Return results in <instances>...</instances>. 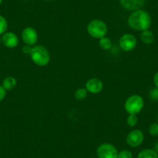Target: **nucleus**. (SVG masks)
<instances>
[{"instance_id": "obj_1", "label": "nucleus", "mask_w": 158, "mask_h": 158, "mask_svg": "<svg viewBox=\"0 0 158 158\" xmlns=\"http://www.w3.org/2000/svg\"><path fill=\"white\" fill-rule=\"evenodd\" d=\"M151 22L150 13L143 10L133 11L127 19V23L130 28L140 32L149 30L151 26Z\"/></svg>"}, {"instance_id": "obj_2", "label": "nucleus", "mask_w": 158, "mask_h": 158, "mask_svg": "<svg viewBox=\"0 0 158 158\" xmlns=\"http://www.w3.org/2000/svg\"><path fill=\"white\" fill-rule=\"evenodd\" d=\"M30 57L35 64L44 67L50 63L51 54L49 51L42 45H35L32 48Z\"/></svg>"}, {"instance_id": "obj_3", "label": "nucleus", "mask_w": 158, "mask_h": 158, "mask_svg": "<svg viewBox=\"0 0 158 158\" xmlns=\"http://www.w3.org/2000/svg\"><path fill=\"white\" fill-rule=\"evenodd\" d=\"M87 31L92 37L99 40L106 36L108 33V27L104 21L95 19L89 23Z\"/></svg>"}, {"instance_id": "obj_4", "label": "nucleus", "mask_w": 158, "mask_h": 158, "mask_svg": "<svg viewBox=\"0 0 158 158\" xmlns=\"http://www.w3.org/2000/svg\"><path fill=\"white\" fill-rule=\"evenodd\" d=\"M144 106V100L139 95H132L126 100L124 108L128 114L137 115L142 111Z\"/></svg>"}, {"instance_id": "obj_5", "label": "nucleus", "mask_w": 158, "mask_h": 158, "mask_svg": "<svg viewBox=\"0 0 158 158\" xmlns=\"http://www.w3.org/2000/svg\"><path fill=\"white\" fill-rule=\"evenodd\" d=\"M118 153L116 147L109 143L100 144L96 150L98 158H117Z\"/></svg>"}, {"instance_id": "obj_6", "label": "nucleus", "mask_w": 158, "mask_h": 158, "mask_svg": "<svg viewBox=\"0 0 158 158\" xmlns=\"http://www.w3.org/2000/svg\"><path fill=\"white\" fill-rule=\"evenodd\" d=\"M119 48L126 52L133 51L137 45V40L136 36L132 33H125L118 40Z\"/></svg>"}, {"instance_id": "obj_7", "label": "nucleus", "mask_w": 158, "mask_h": 158, "mask_svg": "<svg viewBox=\"0 0 158 158\" xmlns=\"http://www.w3.org/2000/svg\"><path fill=\"white\" fill-rule=\"evenodd\" d=\"M21 38L26 45L33 47L38 41L37 31L33 27H27L23 30L21 33Z\"/></svg>"}, {"instance_id": "obj_8", "label": "nucleus", "mask_w": 158, "mask_h": 158, "mask_svg": "<svg viewBox=\"0 0 158 158\" xmlns=\"http://www.w3.org/2000/svg\"><path fill=\"white\" fill-rule=\"evenodd\" d=\"M144 140V135L141 130H133L127 134L126 141L131 147H137L143 143Z\"/></svg>"}, {"instance_id": "obj_9", "label": "nucleus", "mask_w": 158, "mask_h": 158, "mask_svg": "<svg viewBox=\"0 0 158 158\" xmlns=\"http://www.w3.org/2000/svg\"><path fill=\"white\" fill-rule=\"evenodd\" d=\"M104 85L102 80L97 77H92L89 79L85 83V89L88 92L91 94H98L102 91Z\"/></svg>"}, {"instance_id": "obj_10", "label": "nucleus", "mask_w": 158, "mask_h": 158, "mask_svg": "<svg viewBox=\"0 0 158 158\" xmlns=\"http://www.w3.org/2000/svg\"><path fill=\"white\" fill-rule=\"evenodd\" d=\"M2 44L7 48H15L19 44V37L13 32H6L2 36Z\"/></svg>"}, {"instance_id": "obj_11", "label": "nucleus", "mask_w": 158, "mask_h": 158, "mask_svg": "<svg viewBox=\"0 0 158 158\" xmlns=\"http://www.w3.org/2000/svg\"><path fill=\"white\" fill-rule=\"evenodd\" d=\"M119 2L123 8L133 12L141 10V8L145 5L146 0H119Z\"/></svg>"}, {"instance_id": "obj_12", "label": "nucleus", "mask_w": 158, "mask_h": 158, "mask_svg": "<svg viewBox=\"0 0 158 158\" xmlns=\"http://www.w3.org/2000/svg\"><path fill=\"white\" fill-rule=\"evenodd\" d=\"M141 41L147 45L152 44L154 41V34L150 30H146L141 32L140 33Z\"/></svg>"}, {"instance_id": "obj_13", "label": "nucleus", "mask_w": 158, "mask_h": 158, "mask_svg": "<svg viewBox=\"0 0 158 158\" xmlns=\"http://www.w3.org/2000/svg\"><path fill=\"white\" fill-rule=\"evenodd\" d=\"M17 85V81L13 76H9L5 77L2 81V85L6 91H11L16 88Z\"/></svg>"}, {"instance_id": "obj_14", "label": "nucleus", "mask_w": 158, "mask_h": 158, "mask_svg": "<svg viewBox=\"0 0 158 158\" xmlns=\"http://www.w3.org/2000/svg\"><path fill=\"white\" fill-rule=\"evenodd\" d=\"M137 158H158V154L153 149H144L138 153Z\"/></svg>"}, {"instance_id": "obj_15", "label": "nucleus", "mask_w": 158, "mask_h": 158, "mask_svg": "<svg viewBox=\"0 0 158 158\" xmlns=\"http://www.w3.org/2000/svg\"><path fill=\"white\" fill-rule=\"evenodd\" d=\"M98 44H99L101 49L104 50V51H109L112 48V42L110 38L107 37V36H104V37H102L101 39H99Z\"/></svg>"}, {"instance_id": "obj_16", "label": "nucleus", "mask_w": 158, "mask_h": 158, "mask_svg": "<svg viewBox=\"0 0 158 158\" xmlns=\"http://www.w3.org/2000/svg\"><path fill=\"white\" fill-rule=\"evenodd\" d=\"M88 91L86 90L85 88H80V89H77L74 92V98L77 100V101H82L87 98L88 95Z\"/></svg>"}, {"instance_id": "obj_17", "label": "nucleus", "mask_w": 158, "mask_h": 158, "mask_svg": "<svg viewBox=\"0 0 158 158\" xmlns=\"http://www.w3.org/2000/svg\"><path fill=\"white\" fill-rule=\"evenodd\" d=\"M8 30V22L3 16L0 15V35H2L7 32Z\"/></svg>"}, {"instance_id": "obj_18", "label": "nucleus", "mask_w": 158, "mask_h": 158, "mask_svg": "<svg viewBox=\"0 0 158 158\" xmlns=\"http://www.w3.org/2000/svg\"><path fill=\"white\" fill-rule=\"evenodd\" d=\"M127 123L130 127H136L138 123V118L136 116V115L129 114L128 117L127 118Z\"/></svg>"}, {"instance_id": "obj_19", "label": "nucleus", "mask_w": 158, "mask_h": 158, "mask_svg": "<svg viewBox=\"0 0 158 158\" xmlns=\"http://www.w3.org/2000/svg\"><path fill=\"white\" fill-rule=\"evenodd\" d=\"M149 133L152 136H158V123H152L149 127Z\"/></svg>"}, {"instance_id": "obj_20", "label": "nucleus", "mask_w": 158, "mask_h": 158, "mask_svg": "<svg viewBox=\"0 0 158 158\" xmlns=\"http://www.w3.org/2000/svg\"><path fill=\"white\" fill-rule=\"evenodd\" d=\"M133 153L128 150H123L118 153L117 158H133Z\"/></svg>"}, {"instance_id": "obj_21", "label": "nucleus", "mask_w": 158, "mask_h": 158, "mask_svg": "<svg viewBox=\"0 0 158 158\" xmlns=\"http://www.w3.org/2000/svg\"><path fill=\"white\" fill-rule=\"evenodd\" d=\"M150 98L153 101H158V88H154L150 90Z\"/></svg>"}, {"instance_id": "obj_22", "label": "nucleus", "mask_w": 158, "mask_h": 158, "mask_svg": "<svg viewBox=\"0 0 158 158\" xmlns=\"http://www.w3.org/2000/svg\"><path fill=\"white\" fill-rule=\"evenodd\" d=\"M6 95V90L2 87V85H0V102H2Z\"/></svg>"}, {"instance_id": "obj_23", "label": "nucleus", "mask_w": 158, "mask_h": 158, "mask_svg": "<svg viewBox=\"0 0 158 158\" xmlns=\"http://www.w3.org/2000/svg\"><path fill=\"white\" fill-rule=\"evenodd\" d=\"M32 48H33V47L25 44V46L23 47V48H22L23 53L24 54H27V55H30V52H31Z\"/></svg>"}, {"instance_id": "obj_24", "label": "nucleus", "mask_w": 158, "mask_h": 158, "mask_svg": "<svg viewBox=\"0 0 158 158\" xmlns=\"http://www.w3.org/2000/svg\"><path fill=\"white\" fill-rule=\"evenodd\" d=\"M153 83H154L156 88H158V71L153 76Z\"/></svg>"}, {"instance_id": "obj_25", "label": "nucleus", "mask_w": 158, "mask_h": 158, "mask_svg": "<svg viewBox=\"0 0 158 158\" xmlns=\"http://www.w3.org/2000/svg\"><path fill=\"white\" fill-rule=\"evenodd\" d=\"M154 150L156 152V153L158 154V141L155 143L154 145Z\"/></svg>"}, {"instance_id": "obj_26", "label": "nucleus", "mask_w": 158, "mask_h": 158, "mask_svg": "<svg viewBox=\"0 0 158 158\" xmlns=\"http://www.w3.org/2000/svg\"><path fill=\"white\" fill-rule=\"evenodd\" d=\"M2 44V36H0V44Z\"/></svg>"}, {"instance_id": "obj_27", "label": "nucleus", "mask_w": 158, "mask_h": 158, "mask_svg": "<svg viewBox=\"0 0 158 158\" xmlns=\"http://www.w3.org/2000/svg\"><path fill=\"white\" fill-rule=\"evenodd\" d=\"M2 0H0V6H1V4H2Z\"/></svg>"}, {"instance_id": "obj_28", "label": "nucleus", "mask_w": 158, "mask_h": 158, "mask_svg": "<svg viewBox=\"0 0 158 158\" xmlns=\"http://www.w3.org/2000/svg\"><path fill=\"white\" fill-rule=\"evenodd\" d=\"M157 123H158V113H157Z\"/></svg>"}, {"instance_id": "obj_29", "label": "nucleus", "mask_w": 158, "mask_h": 158, "mask_svg": "<svg viewBox=\"0 0 158 158\" xmlns=\"http://www.w3.org/2000/svg\"><path fill=\"white\" fill-rule=\"evenodd\" d=\"M23 1H29V0H23Z\"/></svg>"}, {"instance_id": "obj_30", "label": "nucleus", "mask_w": 158, "mask_h": 158, "mask_svg": "<svg viewBox=\"0 0 158 158\" xmlns=\"http://www.w3.org/2000/svg\"><path fill=\"white\" fill-rule=\"evenodd\" d=\"M45 1H50V0H45Z\"/></svg>"}]
</instances>
